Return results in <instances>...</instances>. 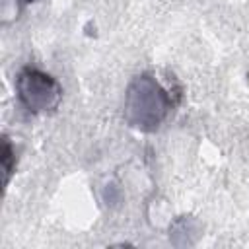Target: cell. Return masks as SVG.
Masks as SVG:
<instances>
[{
	"label": "cell",
	"instance_id": "cell-2",
	"mask_svg": "<svg viewBox=\"0 0 249 249\" xmlns=\"http://www.w3.org/2000/svg\"><path fill=\"white\" fill-rule=\"evenodd\" d=\"M16 93L19 103L31 113L54 111L62 101V86L47 72L25 66L16 78Z\"/></svg>",
	"mask_w": 249,
	"mask_h": 249
},
{
	"label": "cell",
	"instance_id": "cell-1",
	"mask_svg": "<svg viewBox=\"0 0 249 249\" xmlns=\"http://www.w3.org/2000/svg\"><path fill=\"white\" fill-rule=\"evenodd\" d=\"M175 107L171 93L152 76L140 74L132 78L124 93V121L144 132L158 130L167 119L169 111Z\"/></svg>",
	"mask_w": 249,
	"mask_h": 249
},
{
	"label": "cell",
	"instance_id": "cell-4",
	"mask_svg": "<svg viewBox=\"0 0 249 249\" xmlns=\"http://www.w3.org/2000/svg\"><path fill=\"white\" fill-rule=\"evenodd\" d=\"M19 2H35V0H19Z\"/></svg>",
	"mask_w": 249,
	"mask_h": 249
},
{
	"label": "cell",
	"instance_id": "cell-3",
	"mask_svg": "<svg viewBox=\"0 0 249 249\" xmlns=\"http://www.w3.org/2000/svg\"><path fill=\"white\" fill-rule=\"evenodd\" d=\"M16 167V156H14V148L12 142L8 138H4V148H2V169H4V183L8 185L12 173Z\"/></svg>",
	"mask_w": 249,
	"mask_h": 249
}]
</instances>
